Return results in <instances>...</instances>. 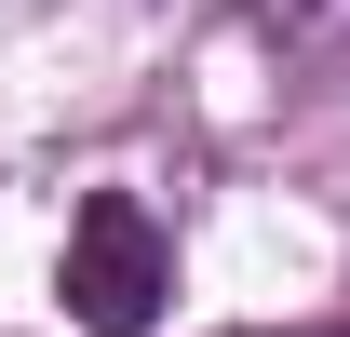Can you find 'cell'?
<instances>
[{
  "label": "cell",
  "instance_id": "6da1fadb",
  "mask_svg": "<svg viewBox=\"0 0 350 337\" xmlns=\"http://www.w3.org/2000/svg\"><path fill=\"white\" fill-rule=\"evenodd\" d=\"M54 297H68V324H81V337H148V324H162V297H175V243H162V216L135 203V189H94V203L68 216Z\"/></svg>",
  "mask_w": 350,
  "mask_h": 337
},
{
  "label": "cell",
  "instance_id": "7a4b0ae2",
  "mask_svg": "<svg viewBox=\"0 0 350 337\" xmlns=\"http://www.w3.org/2000/svg\"><path fill=\"white\" fill-rule=\"evenodd\" d=\"M256 14H269V27H283V41H310V27H337L350 0H256Z\"/></svg>",
  "mask_w": 350,
  "mask_h": 337
},
{
  "label": "cell",
  "instance_id": "3957f363",
  "mask_svg": "<svg viewBox=\"0 0 350 337\" xmlns=\"http://www.w3.org/2000/svg\"><path fill=\"white\" fill-rule=\"evenodd\" d=\"M229 337H269V324H229Z\"/></svg>",
  "mask_w": 350,
  "mask_h": 337
}]
</instances>
